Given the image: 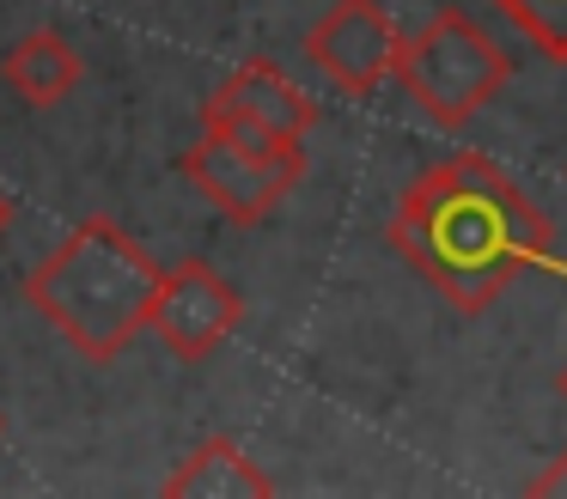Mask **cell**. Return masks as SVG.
Wrapping results in <instances>:
<instances>
[{"label":"cell","mask_w":567,"mask_h":499,"mask_svg":"<svg viewBox=\"0 0 567 499\" xmlns=\"http://www.w3.org/2000/svg\"><path fill=\"white\" fill-rule=\"evenodd\" d=\"M13 219H19V201L7 189H0V243H7V231H13Z\"/></svg>","instance_id":"obj_11"},{"label":"cell","mask_w":567,"mask_h":499,"mask_svg":"<svg viewBox=\"0 0 567 499\" xmlns=\"http://www.w3.org/2000/svg\"><path fill=\"white\" fill-rule=\"evenodd\" d=\"M165 493L172 499H269L275 481L257 469L238 438H202L172 475H165Z\"/></svg>","instance_id":"obj_9"},{"label":"cell","mask_w":567,"mask_h":499,"mask_svg":"<svg viewBox=\"0 0 567 499\" xmlns=\"http://www.w3.org/2000/svg\"><path fill=\"white\" fill-rule=\"evenodd\" d=\"M165 268L116 219H80L25 274V299L74 353L111 365L153 323Z\"/></svg>","instance_id":"obj_2"},{"label":"cell","mask_w":567,"mask_h":499,"mask_svg":"<svg viewBox=\"0 0 567 499\" xmlns=\"http://www.w3.org/2000/svg\"><path fill=\"white\" fill-rule=\"evenodd\" d=\"M0 438H7V414H0Z\"/></svg>","instance_id":"obj_13"},{"label":"cell","mask_w":567,"mask_h":499,"mask_svg":"<svg viewBox=\"0 0 567 499\" xmlns=\"http://www.w3.org/2000/svg\"><path fill=\"white\" fill-rule=\"evenodd\" d=\"M384 238L464 316H482L518 274L555 256L549 214L482 153L433 158L403 189Z\"/></svg>","instance_id":"obj_1"},{"label":"cell","mask_w":567,"mask_h":499,"mask_svg":"<svg viewBox=\"0 0 567 499\" xmlns=\"http://www.w3.org/2000/svg\"><path fill=\"white\" fill-rule=\"evenodd\" d=\"M549 61H567V0H494Z\"/></svg>","instance_id":"obj_10"},{"label":"cell","mask_w":567,"mask_h":499,"mask_svg":"<svg viewBox=\"0 0 567 499\" xmlns=\"http://www.w3.org/2000/svg\"><path fill=\"white\" fill-rule=\"evenodd\" d=\"M409 37L396 31L384 0H330L323 19L306 31V61L342 97H372L384 80H396Z\"/></svg>","instance_id":"obj_5"},{"label":"cell","mask_w":567,"mask_h":499,"mask_svg":"<svg viewBox=\"0 0 567 499\" xmlns=\"http://www.w3.org/2000/svg\"><path fill=\"white\" fill-rule=\"evenodd\" d=\"M177 165L196 183L202 201L220 207L233 226H257V219H269L299 189V177H306V146H257V141H238L226 128H202V141Z\"/></svg>","instance_id":"obj_4"},{"label":"cell","mask_w":567,"mask_h":499,"mask_svg":"<svg viewBox=\"0 0 567 499\" xmlns=\"http://www.w3.org/2000/svg\"><path fill=\"white\" fill-rule=\"evenodd\" d=\"M403 92L427 110V122L440 128H464L506 80H513V55L482 31L464 12H433L403 49V67H396Z\"/></svg>","instance_id":"obj_3"},{"label":"cell","mask_w":567,"mask_h":499,"mask_svg":"<svg viewBox=\"0 0 567 499\" xmlns=\"http://www.w3.org/2000/svg\"><path fill=\"white\" fill-rule=\"evenodd\" d=\"M245 323V299L233 280H220L208 262H172L153 299V335L172 360L196 365L208 353H220L233 341V329Z\"/></svg>","instance_id":"obj_7"},{"label":"cell","mask_w":567,"mask_h":499,"mask_svg":"<svg viewBox=\"0 0 567 499\" xmlns=\"http://www.w3.org/2000/svg\"><path fill=\"white\" fill-rule=\"evenodd\" d=\"M80 73H86V61H80V49L68 43L55 24L25 31L7 55H0V80L13 85V97L31 110H55L80 85Z\"/></svg>","instance_id":"obj_8"},{"label":"cell","mask_w":567,"mask_h":499,"mask_svg":"<svg viewBox=\"0 0 567 499\" xmlns=\"http://www.w3.org/2000/svg\"><path fill=\"white\" fill-rule=\"evenodd\" d=\"M202 128H226L257 146H306V134L318 128V104L275 61L257 55L226 73L220 92L202 104Z\"/></svg>","instance_id":"obj_6"},{"label":"cell","mask_w":567,"mask_h":499,"mask_svg":"<svg viewBox=\"0 0 567 499\" xmlns=\"http://www.w3.org/2000/svg\"><path fill=\"white\" fill-rule=\"evenodd\" d=\"M555 389H561V402H567V365H561V377H555Z\"/></svg>","instance_id":"obj_12"}]
</instances>
